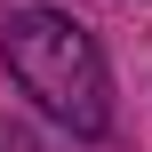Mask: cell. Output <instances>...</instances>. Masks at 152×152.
I'll return each mask as SVG.
<instances>
[{
	"instance_id": "cell-1",
	"label": "cell",
	"mask_w": 152,
	"mask_h": 152,
	"mask_svg": "<svg viewBox=\"0 0 152 152\" xmlns=\"http://www.w3.org/2000/svg\"><path fill=\"white\" fill-rule=\"evenodd\" d=\"M0 56H8V80L56 128L104 136V120H112V72H104V48L88 40V24H72L64 8H24V16H8Z\"/></svg>"
}]
</instances>
